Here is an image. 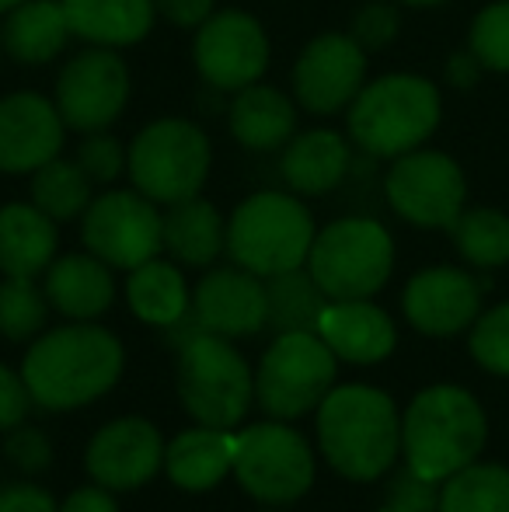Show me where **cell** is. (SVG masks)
<instances>
[{"label":"cell","mask_w":509,"mask_h":512,"mask_svg":"<svg viewBox=\"0 0 509 512\" xmlns=\"http://www.w3.org/2000/svg\"><path fill=\"white\" fill-rule=\"evenodd\" d=\"M126 366L123 342L109 328L77 321L32 342L21 363L28 394L46 411H74L119 384Z\"/></svg>","instance_id":"obj_1"},{"label":"cell","mask_w":509,"mask_h":512,"mask_svg":"<svg viewBox=\"0 0 509 512\" xmlns=\"http://www.w3.org/2000/svg\"><path fill=\"white\" fill-rule=\"evenodd\" d=\"M318 446L342 478H384L401 453L398 405L367 384L332 387L318 405Z\"/></svg>","instance_id":"obj_2"},{"label":"cell","mask_w":509,"mask_h":512,"mask_svg":"<svg viewBox=\"0 0 509 512\" xmlns=\"http://www.w3.org/2000/svg\"><path fill=\"white\" fill-rule=\"evenodd\" d=\"M489 439V418L471 391L433 384L412 398L401 415V453L415 474L447 481L475 464Z\"/></svg>","instance_id":"obj_3"},{"label":"cell","mask_w":509,"mask_h":512,"mask_svg":"<svg viewBox=\"0 0 509 512\" xmlns=\"http://www.w3.org/2000/svg\"><path fill=\"white\" fill-rule=\"evenodd\" d=\"M440 126V91L415 74H387L349 105V136L370 157H401L419 150Z\"/></svg>","instance_id":"obj_4"},{"label":"cell","mask_w":509,"mask_h":512,"mask_svg":"<svg viewBox=\"0 0 509 512\" xmlns=\"http://www.w3.org/2000/svg\"><path fill=\"white\" fill-rule=\"evenodd\" d=\"M314 220L300 199L286 192H258L227 220V255L234 265L269 279L300 269L311 255Z\"/></svg>","instance_id":"obj_5"},{"label":"cell","mask_w":509,"mask_h":512,"mask_svg":"<svg viewBox=\"0 0 509 512\" xmlns=\"http://www.w3.org/2000/svg\"><path fill=\"white\" fill-rule=\"evenodd\" d=\"M175 384L182 408L199 425L234 429L255 401V373L224 335H196L178 349Z\"/></svg>","instance_id":"obj_6"},{"label":"cell","mask_w":509,"mask_h":512,"mask_svg":"<svg viewBox=\"0 0 509 512\" xmlns=\"http://www.w3.org/2000/svg\"><path fill=\"white\" fill-rule=\"evenodd\" d=\"M213 150L206 133L189 119H157L129 143V182L161 206L196 199L210 175Z\"/></svg>","instance_id":"obj_7"},{"label":"cell","mask_w":509,"mask_h":512,"mask_svg":"<svg viewBox=\"0 0 509 512\" xmlns=\"http://www.w3.org/2000/svg\"><path fill=\"white\" fill-rule=\"evenodd\" d=\"M394 269V241L377 220L346 216L314 234L307 272L328 300H370Z\"/></svg>","instance_id":"obj_8"},{"label":"cell","mask_w":509,"mask_h":512,"mask_svg":"<svg viewBox=\"0 0 509 512\" xmlns=\"http://www.w3.org/2000/svg\"><path fill=\"white\" fill-rule=\"evenodd\" d=\"M339 356L318 331H286L265 349L255 370V401L269 418L290 422L325 401L335 387Z\"/></svg>","instance_id":"obj_9"},{"label":"cell","mask_w":509,"mask_h":512,"mask_svg":"<svg viewBox=\"0 0 509 512\" xmlns=\"http://www.w3.org/2000/svg\"><path fill=\"white\" fill-rule=\"evenodd\" d=\"M234 478L265 506H290L314 485V450L297 429L279 418L255 422L238 432Z\"/></svg>","instance_id":"obj_10"},{"label":"cell","mask_w":509,"mask_h":512,"mask_svg":"<svg viewBox=\"0 0 509 512\" xmlns=\"http://www.w3.org/2000/svg\"><path fill=\"white\" fill-rule=\"evenodd\" d=\"M81 234L91 255L133 272L164 248V216L143 192H105L84 209Z\"/></svg>","instance_id":"obj_11"},{"label":"cell","mask_w":509,"mask_h":512,"mask_svg":"<svg viewBox=\"0 0 509 512\" xmlns=\"http://www.w3.org/2000/svg\"><path fill=\"white\" fill-rule=\"evenodd\" d=\"M387 203L415 227H447L464 213V171L440 150H408L387 171Z\"/></svg>","instance_id":"obj_12"},{"label":"cell","mask_w":509,"mask_h":512,"mask_svg":"<svg viewBox=\"0 0 509 512\" xmlns=\"http://www.w3.org/2000/svg\"><path fill=\"white\" fill-rule=\"evenodd\" d=\"M129 102V70L109 46L77 53L56 77V108L77 133H102Z\"/></svg>","instance_id":"obj_13"},{"label":"cell","mask_w":509,"mask_h":512,"mask_svg":"<svg viewBox=\"0 0 509 512\" xmlns=\"http://www.w3.org/2000/svg\"><path fill=\"white\" fill-rule=\"evenodd\" d=\"M196 67L217 91H241L255 84L269 67L265 28L245 11H220L196 32Z\"/></svg>","instance_id":"obj_14"},{"label":"cell","mask_w":509,"mask_h":512,"mask_svg":"<svg viewBox=\"0 0 509 512\" xmlns=\"http://www.w3.org/2000/svg\"><path fill=\"white\" fill-rule=\"evenodd\" d=\"M367 77V49L353 35L325 32L304 46L293 67V95L311 115H332L353 105Z\"/></svg>","instance_id":"obj_15"},{"label":"cell","mask_w":509,"mask_h":512,"mask_svg":"<svg viewBox=\"0 0 509 512\" xmlns=\"http://www.w3.org/2000/svg\"><path fill=\"white\" fill-rule=\"evenodd\" d=\"M84 464H88L95 485L109 488V492H133L164 467V439L147 418H116L95 432L88 453H84Z\"/></svg>","instance_id":"obj_16"},{"label":"cell","mask_w":509,"mask_h":512,"mask_svg":"<svg viewBox=\"0 0 509 512\" xmlns=\"http://www.w3.org/2000/svg\"><path fill=\"white\" fill-rule=\"evenodd\" d=\"M60 108L35 91H14L0 98V171L32 175L63 150Z\"/></svg>","instance_id":"obj_17"},{"label":"cell","mask_w":509,"mask_h":512,"mask_svg":"<svg viewBox=\"0 0 509 512\" xmlns=\"http://www.w3.org/2000/svg\"><path fill=\"white\" fill-rule=\"evenodd\" d=\"M401 307H405V317L415 331L450 338L478 321L482 290L468 272L436 265V269H422L419 276L408 279Z\"/></svg>","instance_id":"obj_18"},{"label":"cell","mask_w":509,"mask_h":512,"mask_svg":"<svg viewBox=\"0 0 509 512\" xmlns=\"http://www.w3.org/2000/svg\"><path fill=\"white\" fill-rule=\"evenodd\" d=\"M192 314L210 335L245 338L258 335L269 324V293L262 276L241 269H213L199 279L192 293Z\"/></svg>","instance_id":"obj_19"},{"label":"cell","mask_w":509,"mask_h":512,"mask_svg":"<svg viewBox=\"0 0 509 512\" xmlns=\"http://www.w3.org/2000/svg\"><path fill=\"white\" fill-rule=\"evenodd\" d=\"M318 335L339 359L353 366H374L398 345L394 321L370 300H328L318 321Z\"/></svg>","instance_id":"obj_20"},{"label":"cell","mask_w":509,"mask_h":512,"mask_svg":"<svg viewBox=\"0 0 509 512\" xmlns=\"http://www.w3.org/2000/svg\"><path fill=\"white\" fill-rule=\"evenodd\" d=\"M234 450H238V436L231 429L196 425L178 432L164 446V471L171 485H178L182 492H210L227 474H234Z\"/></svg>","instance_id":"obj_21"},{"label":"cell","mask_w":509,"mask_h":512,"mask_svg":"<svg viewBox=\"0 0 509 512\" xmlns=\"http://www.w3.org/2000/svg\"><path fill=\"white\" fill-rule=\"evenodd\" d=\"M49 307L70 321H95L116 304V279L112 265L98 255H63L46 269Z\"/></svg>","instance_id":"obj_22"},{"label":"cell","mask_w":509,"mask_h":512,"mask_svg":"<svg viewBox=\"0 0 509 512\" xmlns=\"http://www.w3.org/2000/svg\"><path fill=\"white\" fill-rule=\"evenodd\" d=\"M56 244H60L56 220L35 203H11L0 209V272L4 276L35 279L53 265Z\"/></svg>","instance_id":"obj_23"},{"label":"cell","mask_w":509,"mask_h":512,"mask_svg":"<svg viewBox=\"0 0 509 512\" xmlns=\"http://www.w3.org/2000/svg\"><path fill=\"white\" fill-rule=\"evenodd\" d=\"M70 35L95 46H136L150 35L157 18L154 0H63Z\"/></svg>","instance_id":"obj_24"},{"label":"cell","mask_w":509,"mask_h":512,"mask_svg":"<svg viewBox=\"0 0 509 512\" xmlns=\"http://www.w3.org/2000/svg\"><path fill=\"white\" fill-rule=\"evenodd\" d=\"M349 143L332 129H311V133L293 136L283 147V171L286 185L297 196H325L346 178L349 171Z\"/></svg>","instance_id":"obj_25"},{"label":"cell","mask_w":509,"mask_h":512,"mask_svg":"<svg viewBox=\"0 0 509 512\" xmlns=\"http://www.w3.org/2000/svg\"><path fill=\"white\" fill-rule=\"evenodd\" d=\"M231 133L245 150H279L297 133V108L290 98L265 84H248L234 91L231 102Z\"/></svg>","instance_id":"obj_26"},{"label":"cell","mask_w":509,"mask_h":512,"mask_svg":"<svg viewBox=\"0 0 509 512\" xmlns=\"http://www.w3.org/2000/svg\"><path fill=\"white\" fill-rule=\"evenodd\" d=\"M0 35H4V49L11 60L42 67L53 56H60L70 39L63 0H25L14 11H7Z\"/></svg>","instance_id":"obj_27"},{"label":"cell","mask_w":509,"mask_h":512,"mask_svg":"<svg viewBox=\"0 0 509 512\" xmlns=\"http://www.w3.org/2000/svg\"><path fill=\"white\" fill-rule=\"evenodd\" d=\"M164 248L175 255V262L206 269L227 248V223L220 220L217 206L206 199H185L168 206L164 213Z\"/></svg>","instance_id":"obj_28"},{"label":"cell","mask_w":509,"mask_h":512,"mask_svg":"<svg viewBox=\"0 0 509 512\" xmlns=\"http://www.w3.org/2000/svg\"><path fill=\"white\" fill-rule=\"evenodd\" d=\"M126 300L129 310L140 317L143 324L154 328H171L175 321H182L185 310L192 307L189 300V283H185L182 269L161 258L136 265L126 279Z\"/></svg>","instance_id":"obj_29"},{"label":"cell","mask_w":509,"mask_h":512,"mask_svg":"<svg viewBox=\"0 0 509 512\" xmlns=\"http://www.w3.org/2000/svg\"><path fill=\"white\" fill-rule=\"evenodd\" d=\"M265 293H269V328L276 335H286V331H318L328 297L314 283L311 272H304V265L269 276Z\"/></svg>","instance_id":"obj_30"},{"label":"cell","mask_w":509,"mask_h":512,"mask_svg":"<svg viewBox=\"0 0 509 512\" xmlns=\"http://www.w3.org/2000/svg\"><path fill=\"white\" fill-rule=\"evenodd\" d=\"M440 512H509V467L468 464L440 488Z\"/></svg>","instance_id":"obj_31"},{"label":"cell","mask_w":509,"mask_h":512,"mask_svg":"<svg viewBox=\"0 0 509 512\" xmlns=\"http://www.w3.org/2000/svg\"><path fill=\"white\" fill-rule=\"evenodd\" d=\"M32 203L56 223L74 220L91 206V178L77 161L53 157L39 171H32Z\"/></svg>","instance_id":"obj_32"},{"label":"cell","mask_w":509,"mask_h":512,"mask_svg":"<svg viewBox=\"0 0 509 512\" xmlns=\"http://www.w3.org/2000/svg\"><path fill=\"white\" fill-rule=\"evenodd\" d=\"M454 244L478 269H499L509 262V216L499 209H468L450 223Z\"/></svg>","instance_id":"obj_33"},{"label":"cell","mask_w":509,"mask_h":512,"mask_svg":"<svg viewBox=\"0 0 509 512\" xmlns=\"http://www.w3.org/2000/svg\"><path fill=\"white\" fill-rule=\"evenodd\" d=\"M49 297L32 279L7 276L0 283V335L7 342H28L46 328Z\"/></svg>","instance_id":"obj_34"},{"label":"cell","mask_w":509,"mask_h":512,"mask_svg":"<svg viewBox=\"0 0 509 512\" xmlns=\"http://www.w3.org/2000/svg\"><path fill=\"white\" fill-rule=\"evenodd\" d=\"M468 349L482 370L509 377V304L478 314V321L471 324Z\"/></svg>","instance_id":"obj_35"},{"label":"cell","mask_w":509,"mask_h":512,"mask_svg":"<svg viewBox=\"0 0 509 512\" xmlns=\"http://www.w3.org/2000/svg\"><path fill=\"white\" fill-rule=\"evenodd\" d=\"M471 53L482 67L509 74V0L489 4L471 25Z\"/></svg>","instance_id":"obj_36"},{"label":"cell","mask_w":509,"mask_h":512,"mask_svg":"<svg viewBox=\"0 0 509 512\" xmlns=\"http://www.w3.org/2000/svg\"><path fill=\"white\" fill-rule=\"evenodd\" d=\"M126 161H129V150H123V143L105 133V129L102 133H88V140L77 150V164L84 168V175L102 185L116 182L126 171Z\"/></svg>","instance_id":"obj_37"},{"label":"cell","mask_w":509,"mask_h":512,"mask_svg":"<svg viewBox=\"0 0 509 512\" xmlns=\"http://www.w3.org/2000/svg\"><path fill=\"white\" fill-rule=\"evenodd\" d=\"M440 488V481L422 478L405 464V471L394 474L387 485V506H398L405 512H440Z\"/></svg>","instance_id":"obj_38"},{"label":"cell","mask_w":509,"mask_h":512,"mask_svg":"<svg viewBox=\"0 0 509 512\" xmlns=\"http://www.w3.org/2000/svg\"><path fill=\"white\" fill-rule=\"evenodd\" d=\"M4 453L21 474H42L53 464V446H49L46 432L25 422H21L18 429H11V436H7V443H4Z\"/></svg>","instance_id":"obj_39"},{"label":"cell","mask_w":509,"mask_h":512,"mask_svg":"<svg viewBox=\"0 0 509 512\" xmlns=\"http://www.w3.org/2000/svg\"><path fill=\"white\" fill-rule=\"evenodd\" d=\"M398 25H401L398 7L374 0V4H367L363 11H356L353 39L360 42L363 49H384L387 42H394V35H398Z\"/></svg>","instance_id":"obj_40"},{"label":"cell","mask_w":509,"mask_h":512,"mask_svg":"<svg viewBox=\"0 0 509 512\" xmlns=\"http://www.w3.org/2000/svg\"><path fill=\"white\" fill-rule=\"evenodd\" d=\"M32 405L35 401H32V394H28L25 377L7 370V366L0 363V432L18 429V425L28 418Z\"/></svg>","instance_id":"obj_41"},{"label":"cell","mask_w":509,"mask_h":512,"mask_svg":"<svg viewBox=\"0 0 509 512\" xmlns=\"http://www.w3.org/2000/svg\"><path fill=\"white\" fill-rule=\"evenodd\" d=\"M0 512H60V506L39 485H7L0 492Z\"/></svg>","instance_id":"obj_42"},{"label":"cell","mask_w":509,"mask_h":512,"mask_svg":"<svg viewBox=\"0 0 509 512\" xmlns=\"http://www.w3.org/2000/svg\"><path fill=\"white\" fill-rule=\"evenodd\" d=\"M157 11L178 28H199L213 14L217 0H154Z\"/></svg>","instance_id":"obj_43"},{"label":"cell","mask_w":509,"mask_h":512,"mask_svg":"<svg viewBox=\"0 0 509 512\" xmlns=\"http://www.w3.org/2000/svg\"><path fill=\"white\" fill-rule=\"evenodd\" d=\"M60 512H119V502L109 488L102 485H88L77 488V492L67 495V502L60 506Z\"/></svg>","instance_id":"obj_44"},{"label":"cell","mask_w":509,"mask_h":512,"mask_svg":"<svg viewBox=\"0 0 509 512\" xmlns=\"http://www.w3.org/2000/svg\"><path fill=\"white\" fill-rule=\"evenodd\" d=\"M478 67H482V63L475 60V53L454 56V60H450V81H454L457 88H471L478 77Z\"/></svg>","instance_id":"obj_45"},{"label":"cell","mask_w":509,"mask_h":512,"mask_svg":"<svg viewBox=\"0 0 509 512\" xmlns=\"http://www.w3.org/2000/svg\"><path fill=\"white\" fill-rule=\"evenodd\" d=\"M18 4H25V0H0V14H7V11H14Z\"/></svg>","instance_id":"obj_46"},{"label":"cell","mask_w":509,"mask_h":512,"mask_svg":"<svg viewBox=\"0 0 509 512\" xmlns=\"http://www.w3.org/2000/svg\"><path fill=\"white\" fill-rule=\"evenodd\" d=\"M401 4H415V7H433V4H443V0H401Z\"/></svg>","instance_id":"obj_47"},{"label":"cell","mask_w":509,"mask_h":512,"mask_svg":"<svg viewBox=\"0 0 509 512\" xmlns=\"http://www.w3.org/2000/svg\"><path fill=\"white\" fill-rule=\"evenodd\" d=\"M377 512H405V509H398V506H384V509H377Z\"/></svg>","instance_id":"obj_48"},{"label":"cell","mask_w":509,"mask_h":512,"mask_svg":"<svg viewBox=\"0 0 509 512\" xmlns=\"http://www.w3.org/2000/svg\"><path fill=\"white\" fill-rule=\"evenodd\" d=\"M0 49H4V35H0Z\"/></svg>","instance_id":"obj_49"}]
</instances>
